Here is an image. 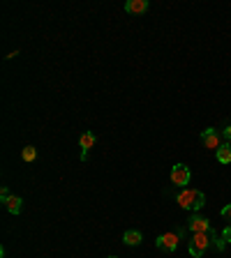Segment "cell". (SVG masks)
<instances>
[{"label": "cell", "instance_id": "obj_13", "mask_svg": "<svg viewBox=\"0 0 231 258\" xmlns=\"http://www.w3.org/2000/svg\"><path fill=\"white\" fill-rule=\"evenodd\" d=\"M222 240H224L226 245H229V242H231V226H226L224 231H222Z\"/></svg>", "mask_w": 231, "mask_h": 258}, {"label": "cell", "instance_id": "obj_2", "mask_svg": "<svg viewBox=\"0 0 231 258\" xmlns=\"http://www.w3.org/2000/svg\"><path fill=\"white\" fill-rule=\"evenodd\" d=\"M213 235H215V231H208V233H194V235H192V240H190V245H188L190 256H194V258L204 256V254H206V249H208V245H213Z\"/></svg>", "mask_w": 231, "mask_h": 258}, {"label": "cell", "instance_id": "obj_5", "mask_svg": "<svg viewBox=\"0 0 231 258\" xmlns=\"http://www.w3.org/2000/svg\"><path fill=\"white\" fill-rule=\"evenodd\" d=\"M201 141H204V145L210 148V150H218L220 145H222V136L218 134L215 127H206V129L201 132Z\"/></svg>", "mask_w": 231, "mask_h": 258}, {"label": "cell", "instance_id": "obj_7", "mask_svg": "<svg viewBox=\"0 0 231 258\" xmlns=\"http://www.w3.org/2000/svg\"><path fill=\"white\" fill-rule=\"evenodd\" d=\"M95 141H98V136L92 132H84L79 138V148H81V162H86L88 159V150H90L92 145H95Z\"/></svg>", "mask_w": 231, "mask_h": 258}, {"label": "cell", "instance_id": "obj_15", "mask_svg": "<svg viewBox=\"0 0 231 258\" xmlns=\"http://www.w3.org/2000/svg\"><path fill=\"white\" fill-rule=\"evenodd\" d=\"M10 196H12V194H10V189H7V187H2V189H0V201L5 203V201H7Z\"/></svg>", "mask_w": 231, "mask_h": 258}, {"label": "cell", "instance_id": "obj_16", "mask_svg": "<svg viewBox=\"0 0 231 258\" xmlns=\"http://www.w3.org/2000/svg\"><path fill=\"white\" fill-rule=\"evenodd\" d=\"M222 217H226V219H231V203L222 208Z\"/></svg>", "mask_w": 231, "mask_h": 258}, {"label": "cell", "instance_id": "obj_9", "mask_svg": "<svg viewBox=\"0 0 231 258\" xmlns=\"http://www.w3.org/2000/svg\"><path fill=\"white\" fill-rule=\"evenodd\" d=\"M215 155H218V162L220 164H231V143H222L218 148V150H215Z\"/></svg>", "mask_w": 231, "mask_h": 258}, {"label": "cell", "instance_id": "obj_3", "mask_svg": "<svg viewBox=\"0 0 231 258\" xmlns=\"http://www.w3.org/2000/svg\"><path fill=\"white\" fill-rule=\"evenodd\" d=\"M182 235H185V231H171V233H164V235H160L158 240H155V247L158 249H164V252H176V247L178 242L182 240Z\"/></svg>", "mask_w": 231, "mask_h": 258}, {"label": "cell", "instance_id": "obj_1", "mask_svg": "<svg viewBox=\"0 0 231 258\" xmlns=\"http://www.w3.org/2000/svg\"><path fill=\"white\" fill-rule=\"evenodd\" d=\"M176 203L180 205L182 210H192V212H199L204 205H206V196H204V192H199V189H180V194L176 196Z\"/></svg>", "mask_w": 231, "mask_h": 258}, {"label": "cell", "instance_id": "obj_10", "mask_svg": "<svg viewBox=\"0 0 231 258\" xmlns=\"http://www.w3.org/2000/svg\"><path fill=\"white\" fill-rule=\"evenodd\" d=\"M21 205H24V198L21 196H10L5 201V208L10 215H18V212H21Z\"/></svg>", "mask_w": 231, "mask_h": 258}, {"label": "cell", "instance_id": "obj_12", "mask_svg": "<svg viewBox=\"0 0 231 258\" xmlns=\"http://www.w3.org/2000/svg\"><path fill=\"white\" fill-rule=\"evenodd\" d=\"M21 157H24V162H35L37 159V148L35 145H26L24 150H21Z\"/></svg>", "mask_w": 231, "mask_h": 258}, {"label": "cell", "instance_id": "obj_17", "mask_svg": "<svg viewBox=\"0 0 231 258\" xmlns=\"http://www.w3.org/2000/svg\"><path fill=\"white\" fill-rule=\"evenodd\" d=\"M109 258H118V256H109Z\"/></svg>", "mask_w": 231, "mask_h": 258}, {"label": "cell", "instance_id": "obj_11", "mask_svg": "<svg viewBox=\"0 0 231 258\" xmlns=\"http://www.w3.org/2000/svg\"><path fill=\"white\" fill-rule=\"evenodd\" d=\"M141 240H144V238H141L139 231H125V233H122V242H125L128 247H136V245H141Z\"/></svg>", "mask_w": 231, "mask_h": 258}, {"label": "cell", "instance_id": "obj_14", "mask_svg": "<svg viewBox=\"0 0 231 258\" xmlns=\"http://www.w3.org/2000/svg\"><path fill=\"white\" fill-rule=\"evenodd\" d=\"M222 138H224L226 143H231V125H229V127H224V129H222Z\"/></svg>", "mask_w": 231, "mask_h": 258}, {"label": "cell", "instance_id": "obj_8", "mask_svg": "<svg viewBox=\"0 0 231 258\" xmlns=\"http://www.w3.org/2000/svg\"><path fill=\"white\" fill-rule=\"evenodd\" d=\"M148 0H128L125 2V12H130V14H144L148 9Z\"/></svg>", "mask_w": 231, "mask_h": 258}, {"label": "cell", "instance_id": "obj_4", "mask_svg": "<svg viewBox=\"0 0 231 258\" xmlns=\"http://www.w3.org/2000/svg\"><path fill=\"white\" fill-rule=\"evenodd\" d=\"M190 178H192V173H190V168L185 166V164H176V166L171 168V182L178 187H185L190 185Z\"/></svg>", "mask_w": 231, "mask_h": 258}, {"label": "cell", "instance_id": "obj_6", "mask_svg": "<svg viewBox=\"0 0 231 258\" xmlns=\"http://www.w3.org/2000/svg\"><path fill=\"white\" fill-rule=\"evenodd\" d=\"M188 231H192V233H208V231H213V228H210V222H208L206 217L192 215L188 222Z\"/></svg>", "mask_w": 231, "mask_h": 258}]
</instances>
